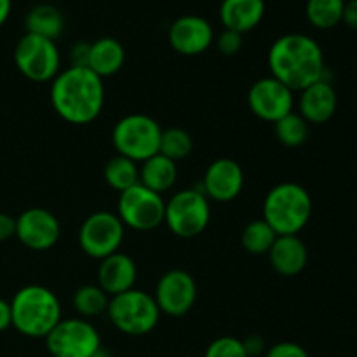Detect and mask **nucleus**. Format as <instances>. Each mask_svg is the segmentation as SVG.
<instances>
[{
    "label": "nucleus",
    "instance_id": "f257e3e1",
    "mask_svg": "<svg viewBox=\"0 0 357 357\" xmlns=\"http://www.w3.org/2000/svg\"><path fill=\"white\" fill-rule=\"evenodd\" d=\"M271 77L278 79L295 93L319 82L326 75L324 54L312 37L288 33L279 37L268 49Z\"/></svg>",
    "mask_w": 357,
    "mask_h": 357
},
{
    "label": "nucleus",
    "instance_id": "f03ea898",
    "mask_svg": "<svg viewBox=\"0 0 357 357\" xmlns=\"http://www.w3.org/2000/svg\"><path fill=\"white\" fill-rule=\"evenodd\" d=\"M51 103L63 121L77 126L89 124L103 110V79L87 66H68L52 80Z\"/></svg>",
    "mask_w": 357,
    "mask_h": 357
},
{
    "label": "nucleus",
    "instance_id": "7ed1b4c3",
    "mask_svg": "<svg viewBox=\"0 0 357 357\" xmlns=\"http://www.w3.org/2000/svg\"><path fill=\"white\" fill-rule=\"evenodd\" d=\"M13 326L30 338H45L63 319L58 296L45 286L21 288L10 302Z\"/></svg>",
    "mask_w": 357,
    "mask_h": 357
},
{
    "label": "nucleus",
    "instance_id": "20e7f679",
    "mask_svg": "<svg viewBox=\"0 0 357 357\" xmlns=\"http://www.w3.org/2000/svg\"><path fill=\"white\" fill-rule=\"evenodd\" d=\"M312 216V199L295 181H282L268 190L264 201V220L278 236H298Z\"/></svg>",
    "mask_w": 357,
    "mask_h": 357
},
{
    "label": "nucleus",
    "instance_id": "39448f33",
    "mask_svg": "<svg viewBox=\"0 0 357 357\" xmlns=\"http://www.w3.org/2000/svg\"><path fill=\"white\" fill-rule=\"evenodd\" d=\"M107 312L112 324L129 337L152 333L160 319V310L153 295L136 288L110 296Z\"/></svg>",
    "mask_w": 357,
    "mask_h": 357
},
{
    "label": "nucleus",
    "instance_id": "423d86ee",
    "mask_svg": "<svg viewBox=\"0 0 357 357\" xmlns=\"http://www.w3.org/2000/svg\"><path fill=\"white\" fill-rule=\"evenodd\" d=\"M162 128L155 119L145 114H131L117 121L112 131V143L117 155L135 162H145L159 153Z\"/></svg>",
    "mask_w": 357,
    "mask_h": 357
},
{
    "label": "nucleus",
    "instance_id": "0eeeda50",
    "mask_svg": "<svg viewBox=\"0 0 357 357\" xmlns=\"http://www.w3.org/2000/svg\"><path fill=\"white\" fill-rule=\"evenodd\" d=\"M211 218L209 199L197 188L180 190L166 202L164 223L174 236L192 239L201 236Z\"/></svg>",
    "mask_w": 357,
    "mask_h": 357
},
{
    "label": "nucleus",
    "instance_id": "6e6552de",
    "mask_svg": "<svg viewBox=\"0 0 357 357\" xmlns=\"http://www.w3.org/2000/svg\"><path fill=\"white\" fill-rule=\"evenodd\" d=\"M14 63L21 75L31 82H49L61 72V56L56 42L31 33H24L17 40Z\"/></svg>",
    "mask_w": 357,
    "mask_h": 357
},
{
    "label": "nucleus",
    "instance_id": "1a4fd4ad",
    "mask_svg": "<svg viewBox=\"0 0 357 357\" xmlns=\"http://www.w3.org/2000/svg\"><path fill=\"white\" fill-rule=\"evenodd\" d=\"M166 201L160 194L143 187L142 183L121 192L117 202V216L124 227L146 232L164 223Z\"/></svg>",
    "mask_w": 357,
    "mask_h": 357
},
{
    "label": "nucleus",
    "instance_id": "9d476101",
    "mask_svg": "<svg viewBox=\"0 0 357 357\" xmlns=\"http://www.w3.org/2000/svg\"><path fill=\"white\" fill-rule=\"evenodd\" d=\"M52 357H91L101 349V337L87 319H61L45 337Z\"/></svg>",
    "mask_w": 357,
    "mask_h": 357
},
{
    "label": "nucleus",
    "instance_id": "9b49d317",
    "mask_svg": "<svg viewBox=\"0 0 357 357\" xmlns=\"http://www.w3.org/2000/svg\"><path fill=\"white\" fill-rule=\"evenodd\" d=\"M124 241V223L117 215L96 211L87 216L79 230V244L84 253L96 260L117 253Z\"/></svg>",
    "mask_w": 357,
    "mask_h": 357
},
{
    "label": "nucleus",
    "instance_id": "f8f14e48",
    "mask_svg": "<svg viewBox=\"0 0 357 357\" xmlns=\"http://www.w3.org/2000/svg\"><path fill=\"white\" fill-rule=\"evenodd\" d=\"M153 298H155L160 314L171 317L185 316L197 300L195 279L187 271H180V268L166 272L160 275L159 282H157Z\"/></svg>",
    "mask_w": 357,
    "mask_h": 357
},
{
    "label": "nucleus",
    "instance_id": "ddd939ff",
    "mask_svg": "<svg viewBox=\"0 0 357 357\" xmlns=\"http://www.w3.org/2000/svg\"><path fill=\"white\" fill-rule=\"evenodd\" d=\"M248 105L258 119L274 124L279 119L293 112L295 96H293V91L278 79L264 77V79H258L248 91Z\"/></svg>",
    "mask_w": 357,
    "mask_h": 357
},
{
    "label": "nucleus",
    "instance_id": "4468645a",
    "mask_svg": "<svg viewBox=\"0 0 357 357\" xmlns=\"http://www.w3.org/2000/svg\"><path fill=\"white\" fill-rule=\"evenodd\" d=\"M61 227L58 218L45 208H30L16 218V237L33 251H47L58 243Z\"/></svg>",
    "mask_w": 357,
    "mask_h": 357
},
{
    "label": "nucleus",
    "instance_id": "2eb2a0df",
    "mask_svg": "<svg viewBox=\"0 0 357 357\" xmlns=\"http://www.w3.org/2000/svg\"><path fill=\"white\" fill-rule=\"evenodd\" d=\"M169 44L178 54L199 56L208 51L215 42V31L211 23L202 16L185 14L173 21L169 26Z\"/></svg>",
    "mask_w": 357,
    "mask_h": 357
},
{
    "label": "nucleus",
    "instance_id": "dca6fc26",
    "mask_svg": "<svg viewBox=\"0 0 357 357\" xmlns=\"http://www.w3.org/2000/svg\"><path fill=\"white\" fill-rule=\"evenodd\" d=\"M244 171L234 159L222 157L208 166L202 180V188L208 199L216 202H230L243 192Z\"/></svg>",
    "mask_w": 357,
    "mask_h": 357
},
{
    "label": "nucleus",
    "instance_id": "f3484780",
    "mask_svg": "<svg viewBox=\"0 0 357 357\" xmlns=\"http://www.w3.org/2000/svg\"><path fill=\"white\" fill-rule=\"evenodd\" d=\"M136 278H138V268L135 260L117 251L101 260L98 271V286L108 296H115L135 288Z\"/></svg>",
    "mask_w": 357,
    "mask_h": 357
},
{
    "label": "nucleus",
    "instance_id": "a211bd4d",
    "mask_svg": "<svg viewBox=\"0 0 357 357\" xmlns=\"http://www.w3.org/2000/svg\"><path fill=\"white\" fill-rule=\"evenodd\" d=\"M298 107L300 115L305 119L307 124H324L337 112V91L326 79L314 82L312 86L300 91Z\"/></svg>",
    "mask_w": 357,
    "mask_h": 357
},
{
    "label": "nucleus",
    "instance_id": "6ab92c4d",
    "mask_svg": "<svg viewBox=\"0 0 357 357\" xmlns=\"http://www.w3.org/2000/svg\"><path fill=\"white\" fill-rule=\"evenodd\" d=\"M267 255L271 267L284 278L298 275L309 261V251L298 236H278Z\"/></svg>",
    "mask_w": 357,
    "mask_h": 357
},
{
    "label": "nucleus",
    "instance_id": "aec40b11",
    "mask_svg": "<svg viewBox=\"0 0 357 357\" xmlns=\"http://www.w3.org/2000/svg\"><path fill=\"white\" fill-rule=\"evenodd\" d=\"M265 16V0H223L220 6V20L227 30H255Z\"/></svg>",
    "mask_w": 357,
    "mask_h": 357
},
{
    "label": "nucleus",
    "instance_id": "412c9836",
    "mask_svg": "<svg viewBox=\"0 0 357 357\" xmlns=\"http://www.w3.org/2000/svg\"><path fill=\"white\" fill-rule=\"evenodd\" d=\"M126 49L117 38L101 37L94 40L89 47L87 68L93 70L98 77H112L119 73L124 66Z\"/></svg>",
    "mask_w": 357,
    "mask_h": 357
},
{
    "label": "nucleus",
    "instance_id": "4be33fe9",
    "mask_svg": "<svg viewBox=\"0 0 357 357\" xmlns=\"http://www.w3.org/2000/svg\"><path fill=\"white\" fill-rule=\"evenodd\" d=\"M176 162L164 157L162 153H155V155L146 159L139 166V183L160 195L176 183Z\"/></svg>",
    "mask_w": 357,
    "mask_h": 357
},
{
    "label": "nucleus",
    "instance_id": "5701e85b",
    "mask_svg": "<svg viewBox=\"0 0 357 357\" xmlns=\"http://www.w3.org/2000/svg\"><path fill=\"white\" fill-rule=\"evenodd\" d=\"M24 28H26V33L56 40L61 37L65 30V16L58 7L51 3H38L28 10L24 17Z\"/></svg>",
    "mask_w": 357,
    "mask_h": 357
},
{
    "label": "nucleus",
    "instance_id": "b1692460",
    "mask_svg": "<svg viewBox=\"0 0 357 357\" xmlns=\"http://www.w3.org/2000/svg\"><path fill=\"white\" fill-rule=\"evenodd\" d=\"M103 178L114 190L124 192L139 183L138 162L128 157L115 155L105 164Z\"/></svg>",
    "mask_w": 357,
    "mask_h": 357
},
{
    "label": "nucleus",
    "instance_id": "393cba45",
    "mask_svg": "<svg viewBox=\"0 0 357 357\" xmlns=\"http://www.w3.org/2000/svg\"><path fill=\"white\" fill-rule=\"evenodd\" d=\"M344 7L345 0H307V20L319 30H331L342 23Z\"/></svg>",
    "mask_w": 357,
    "mask_h": 357
},
{
    "label": "nucleus",
    "instance_id": "a878e982",
    "mask_svg": "<svg viewBox=\"0 0 357 357\" xmlns=\"http://www.w3.org/2000/svg\"><path fill=\"white\" fill-rule=\"evenodd\" d=\"M275 237H278V234L274 232V229L261 218L255 220L244 227L241 244L251 255H267L274 244Z\"/></svg>",
    "mask_w": 357,
    "mask_h": 357
},
{
    "label": "nucleus",
    "instance_id": "bb28decb",
    "mask_svg": "<svg viewBox=\"0 0 357 357\" xmlns=\"http://www.w3.org/2000/svg\"><path fill=\"white\" fill-rule=\"evenodd\" d=\"M274 135L279 143L284 146L295 149L305 143L307 136H309V124L305 119L296 112H289L278 122H274Z\"/></svg>",
    "mask_w": 357,
    "mask_h": 357
},
{
    "label": "nucleus",
    "instance_id": "cd10ccee",
    "mask_svg": "<svg viewBox=\"0 0 357 357\" xmlns=\"http://www.w3.org/2000/svg\"><path fill=\"white\" fill-rule=\"evenodd\" d=\"M110 296L98 284L80 286L73 295V309L82 317H96L107 312Z\"/></svg>",
    "mask_w": 357,
    "mask_h": 357
},
{
    "label": "nucleus",
    "instance_id": "c85d7f7f",
    "mask_svg": "<svg viewBox=\"0 0 357 357\" xmlns=\"http://www.w3.org/2000/svg\"><path fill=\"white\" fill-rule=\"evenodd\" d=\"M192 149H194V142H192V136L188 135L185 129H180V128L162 129L159 153H162L164 157L178 162V160L190 155Z\"/></svg>",
    "mask_w": 357,
    "mask_h": 357
},
{
    "label": "nucleus",
    "instance_id": "c756f323",
    "mask_svg": "<svg viewBox=\"0 0 357 357\" xmlns=\"http://www.w3.org/2000/svg\"><path fill=\"white\" fill-rule=\"evenodd\" d=\"M204 357H248L243 340L234 337H220L206 349Z\"/></svg>",
    "mask_w": 357,
    "mask_h": 357
},
{
    "label": "nucleus",
    "instance_id": "7c9ffc66",
    "mask_svg": "<svg viewBox=\"0 0 357 357\" xmlns=\"http://www.w3.org/2000/svg\"><path fill=\"white\" fill-rule=\"evenodd\" d=\"M215 42L216 47H218V51L223 56H236L241 51V47H243V33L225 28L218 35V38H215Z\"/></svg>",
    "mask_w": 357,
    "mask_h": 357
},
{
    "label": "nucleus",
    "instance_id": "2f4dec72",
    "mask_svg": "<svg viewBox=\"0 0 357 357\" xmlns=\"http://www.w3.org/2000/svg\"><path fill=\"white\" fill-rule=\"evenodd\" d=\"M265 357H309V352L295 342H279L265 352Z\"/></svg>",
    "mask_w": 357,
    "mask_h": 357
},
{
    "label": "nucleus",
    "instance_id": "473e14b6",
    "mask_svg": "<svg viewBox=\"0 0 357 357\" xmlns=\"http://www.w3.org/2000/svg\"><path fill=\"white\" fill-rule=\"evenodd\" d=\"M89 42H77L70 51V66H87V59H89Z\"/></svg>",
    "mask_w": 357,
    "mask_h": 357
},
{
    "label": "nucleus",
    "instance_id": "72a5a7b5",
    "mask_svg": "<svg viewBox=\"0 0 357 357\" xmlns=\"http://www.w3.org/2000/svg\"><path fill=\"white\" fill-rule=\"evenodd\" d=\"M243 345H244V351H246L248 357H257L265 352V342H264V338L258 337V335H251V337L244 338Z\"/></svg>",
    "mask_w": 357,
    "mask_h": 357
},
{
    "label": "nucleus",
    "instance_id": "f704fd0d",
    "mask_svg": "<svg viewBox=\"0 0 357 357\" xmlns=\"http://www.w3.org/2000/svg\"><path fill=\"white\" fill-rule=\"evenodd\" d=\"M16 236V218L0 213V243Z\"/></svg>",
    "mask_w": 357,
    "mask_h": 357
},
{
    "label": "nucleus",
    "instance_id": "c9c22d12",
    "mask_svg": "<svg viewBox=\"0 0 357 357\" xmlns=\"http://www.w3.org/2000/svg\"><path fill=\"white\" fill-rule=\"evenodd\" d=\"M342 23H345L349 28H352V30H357V0H349V2H345Z\"/></svg>",
    "mask_w": 357,
    "mask_h": 357
},
{
    "label": "nucleus",
    "instance_id": "e433bc0d",
    "mask_svg": "<svg viewBox=\"0 0 357 357\" xmlns=\"http://www.w3.org/2000/svg\"><path fill=\"white\" fill-rule=\"evenodd\" d=\"M13 326V314H10V303L0 298V333L7 328Z\"/></svg>",
    "mask_w": 357,
    "mask_h": 357
},
{
    "label": "nucleus",
    "instance_id": "4c0bfd02",
    "mask_svg": "<svg viewBox=\"0 0 357 357\" xmlns=\"http://www.w3.org/2000/svg\"><path fill=\"white\" fill-rule=\"evenodd\" d=\"M10 7H13V2L10 0H0V26L7 21L10 14Z\"/></svg>",
    "mask_w": 357,
    "mask_h": 357
},
{
    "label": "nucleus",
    "instance_id": "58836bf2",
    "mask_svg": "<svg viewBox=\"0 0 357 357\" xmlns=\"http://www.w3.org/2000/svg\"><path fill=\"white\" fill-rule=\"evenodd\" d=\"M91 357H112V354H110V352H108V351H105L103 347H101L100 351H98V352H94V354L91 356Z\"/></svg>",
    "mask_w": 357,
    "mask_h": 357
}]
</instances>
